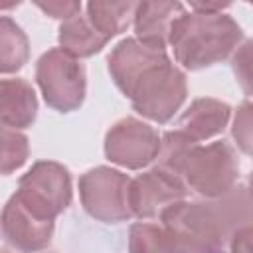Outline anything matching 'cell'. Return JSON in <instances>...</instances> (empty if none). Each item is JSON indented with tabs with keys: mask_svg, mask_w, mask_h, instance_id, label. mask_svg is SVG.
<instances>
[{
	"mask_svg": "<svg viewBox=\"0 0 253 253\" xmlns=\"http://www.w3.org/2000/svg\"><path fill=\"white\" fill-rule=\"evenodd\" d=\"M160 219L184 253H219L237 231L253 225V198L237 186L210 202H178Z\"/></svg>",
	"mask_w": 253,
	"mask_h": 253,
	"instance_id": "1",
	"label": "cell"
},
{
	"mask_svg": "<svg viewBox=\"0 0 253 253\" xmlns=\"http://www.w3.org/2000/svg\"><path fill=\"white\" fill-rule=\"evenodd\" d=\"M241 40V28L221 12L182 14L170 32L174 57L186 69H202L225 59Z\"/></svg>",
	"mask_w": 253,
	"mask_h": 253,
	"instance_id": "2",
	"label": "cell"
},
{
	"mask_svg": "<svg viewBox=\"0 0 253 253\" xmlns=\"http://www.w3.org/2000/svg\"><path fill=\"white\" fill-rule=\"evenodd\" d=\"M174 174L184 178L186 186L206 198H219L235 188L239 162L227 142H211L208 146L192 144L180 158Z\"/></svg>",
	"mask_w": 253,
	"mask_h": 253,
	"instance_id": "3",
	"label": "cell"
},
{
	"mask_svg": "<svg viewBox=\"0 0 253 253\" xmlns=\"http://www.w3.org/2000/svg\"><path fill=\"white\" fill-rule=\"evenodd\" d=\"M128 97L134 111L142 117L166 123L186 99V77L174 63H170V59H166L144 71Z\"/></svg>",
	"mask_w": 253,
	"mask_h": 253,
	"instance_id": "4",
	"label": "cell"
},
{
	"mask_svg": "<svg viewBox=\"0 0 253 253\" xmlns=\"http://www.w3.org/2000/svg\"><path fill=\"white\" fill-rule=\"evenodd\" d=\"M34 215L53 219L71 202V178L65 166L49 160L36 162L18 184L14 194Z\"/></svg>",
	"mask_w": 253,
	"mask_h": 253,
	"instance_id": "5",
	"label": "cell"
},
{
	"mask_svg": "<svg viewBox=\"0 0 253 253\" xmlns=\"http://www.w3.org/2000/svg\"><path fill=\"white\" fill-rule=\"evenodd\" d=\"M36 79L45 103L59 111H75L85 97V69L63 49H49L36 67Z\"/></svg>",
	"mask_w": 253,
	"mask_h": 253,
	"instance_id": "6",
	"label": "cell"
},
{
	"mask_svg": "<svg viewBox=\"0 0 253 253\" xmlns=\"http://www.w3.org/2000/svg\"><path fill=\"white\" fill-rule=\"evenodd\" d=\"M130 180L119 170L99 166L85 172L79 180L81 204L95 219L117 223L132 215L128 204Z\"/></svg>",
	"mask_w": 253,
	"mask_h": 253,
	"instance_id": "7",
	"label": "cell"
},
{
	"mask_svg": "<svg viewBox=\"0 0 253 253\" xmlns=\"http://www.w3.org/2000/svg\"><path fill=\"white\" fill-rule=\"evenodd\" d=\"M162 140L158 138V132L138 121V119H123L111 130L105 138V154L111 162L138 170L146 164H150L160 154Z\"/></svg>",
	"mask_w": 253,
	"mask_h": 253,
	"instance_id": "8",
	"label": "cell"
},
{
	"mask_svg": "<svg viewBox=\"0 0 253 253\" xmlns=\"http://www.w3.org/2000/svg\"><path fill=\"white\" fill-rule=\"evenodd\" d=\"M186 184L164 168H154L130 182L128 204L138 217L162 215V211L186 198Z\"/></svg>",
	"mask_w": 253,
	"mask_h": 253,
	"instance_id": "9",
	"label": "cell"
},
{
	"mask_svg": "<svg viewBox=\"0 0 253 253\" xmlns=\"http://www.w3.org/2000/svg\"><path fill=\"white\" fill-rule=\"evenodd\" d=\"M2 233L4 239L18 251H40L51 241L53 219L34 215L16 196H12L2 211Z\"/></svg>",
	"mask_w": 253,
	"mask_h": 253,
	"instance_id": "10",
	"label": "cell"
},
{
	"mask_svg": "<svg viewBox=\"0 0 253 253\" xmlns=\"http://www.w3.org/2000/svg\"><path fill=\"white\" fill-rule=\"evenodd\" d=\"M166 59H168V55L162 49L146 45L136 38H126L111 51L109 71H111L117 87L128 97L134 83L140 79V75Z\"/></svg>",
	"mask_w": 253,
	"mask_h": 253,
	"instance_id": "11",
	"label": "cell"
},
{
	"mask_svg": "<svg viewBox=\"0 0 253 253\" xmlns=\"http://www.w3.org/2000/svg\"><path fill=\"white\" fill-rule=\"evenodd\" d=\"M229 105L221 103L211 97H202L196 99L180 117L178 126L174 128L178 134H182L186 140L192 144L211 138L223 130L229 119Z\"/></svg>",
	"mask_w": 253,
	"mask_h": 253,
	"instance_id": "12",
	"label": "cell"
},
{
	"mask_svg": "<svg viewBox=\"0 0 253 253\" xmlns=\"http://www.w3.org/2000/svg\"><path fill=\"white\" fill-rule=\"evenodd\" d=\"M182 14L184 6L180 2H140L134 12L136 40L164 51L172 26Z\"/></svg>",
	"mask_w": 253,
	"mask_h": 253,
	"instance_id": "13",
	"label": "cell"
},
{
	"mask_svg": "<svg viewBox=\"0 0 253 253\" xmlns=\"http://www.w3.org/2000/svg\"><path fill=\"white\" fill-rule=\"evenodd\" d=\"M38 101L34 89L24 79H2L0 83V119L4 126L14 130L34 123Z\"/></svg>",
	"mask_w": 253,
	"mask_h": 253,
	"instance_id": "14",
	"label": "cell"
},
{
	"mask_svg": "<svg viewBox=\"0 0 253 253\" xmlns=\"http://www.w3.org/2000/svg\"><path fill=\"white\" fill-rule=\"evenodd\" d=\"M109 42L107 36H103L87 16H73L65 20L59 28V43L61 49L67 51L73 57H87L99 51Z\"/></svg>",
	"mask_w": 253,
	"mask_h": 253,
	"instance_id": "15",
	"label": "cell"
},
{
	"mask_svg": "<svg viewBox=\"0 0 253 253\" xmlns=\"http://www.w3.org/2000/svg\"><path fill=\"white\" fill-rule=\"evenodd\" d=\"M136 6L138 4L134 2H89L87 18L103 36L111 40L128 26L130 18H134Z\"/></svg>",
	"mask_w": 253,
	"mask_h": 253,
	"instance_id": "16",
	"label": "cell"
},
{
	"mask_svg": "<svg viewBox=\"0 0 253 253\" xmlns=\"http://www.w3.org/2000/svg\"><path fill=\"white\" fill-rule=\"evenodd\" d=\"M128 247L130 253H184L166 227L152 223H134L130 227Z\"/></svg>",
	"mask_w": 253,
	"mask_h": 253,
	"instance_id": "17",
	"label": "cell"
},
{
	"mask_svg": "<svg viewBox=\"0 0 253 253\" xmlns=\"http://www.w3.org/2000/svg\"><path fill=\"white\" fill-rule=\"evenodd\" d=\"M28 59V38L20 26L10 18L0 20V69L12 73L20 69Z\"/></svg>",
	"mask_w": 253,
	"mask_h": 253,
	"instance_id": "18",
	"label": "cell"
},
{
	"mask_svg": "<svg viewBox=\"0 0 253 253\" xmlns=\"http://www.w3.org/2000/svg\"><path fill=\"white\" fill-rule=\"evenodd\" d=\"M2 174L20 168L28 158V138L14 128L2 126Z\"/></svg>",
	"mask_w": 253,
	"mask_h": 253,
	"instance_id": "19",
	"label": "cell"
},
{
	"mask_svg": "<svg viewBox=\"0 0 253 253\" xmlns=\"http://www.w3.org/2000/svg\"><path fill=\"white\" fill-rule=\"evenodd\" d=\"M235 79L245 95H253V40L241 43L231 59Z\"/></svg>",
	"mask_w": 253,
	"mask_h": 253,
	"instance_id": "20",
	"label": "cell"
},
{
	"mask_svg": "<svg viewBox=\"0 0 253 253\" xmlns=\"http://www.w3.org/2000/svg\"><path fill=\"white\" fill-rule=\"evenodd\" d=\"M231 134H233L237 146L245 154L253 156V103L239 105L235 119H233Z\"/></svg>",
	"mask_w": 253,
	"mask_h": 253,
	"instance_id": "21",
	"label": "cell"
},
{
	"mask_svg": "<svg viewBox=\"0 0 253 253\" xmlns=\"http://www.w3.org/2000/svg\"><path fill=\"white\" fill-rule=\"evenodd\" d=\"M38 8L47 12L51 18H61L63 22L81 12L79 2H38Z\"/></svg>",
	"mask_w": 253,
	"mask_h": 253,
	"instance_id": "22",
	"label": "cell"
},
{
	"mask_svg": "<svg viewBox=\"0 0 253 253\" xmlns=\"http://www.w3.org/2000/svg\"><path fill=\"white\" fill-rule=\"evenodd\" d=\"M229 253H253V225L237 231L231 237Z\"/></svg>",
	"mask_w": 253,
	"mask_h": 253,
	"instance_id": "23",
	"label": "cell"
},
{
	"mask_svg": "<svg viewBox=\"0 0 253 253\" xmlns=\"http://www.w3.org/2000/svg\"><path fill=\"white\" fill-rule=\"evenodd\" d=\"M249 194H251V198H253V172H251V176H249Z\"/></svg>",
	"mask_w": 253,
	"mask_h": 253,
	"instance_id": "24",
	"label": "cell"
}]
</instances>
